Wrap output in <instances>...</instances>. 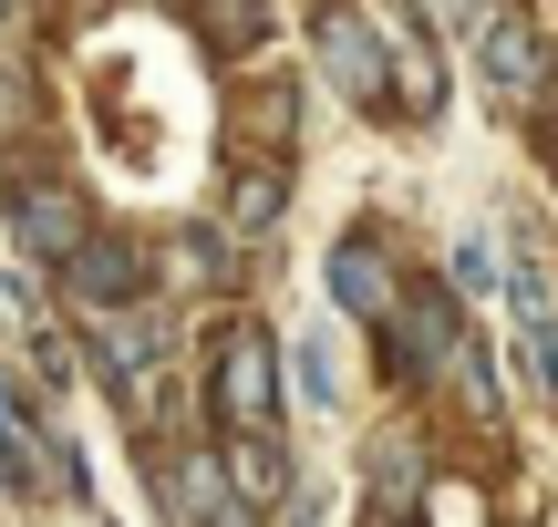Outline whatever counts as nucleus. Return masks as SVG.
<instances>
[{"mask_svg": "<svg viewBox=\"0 0 558 527\" xmlns=\"http://www.w3.org/2000/svg\"><path fill=\"white\" fill-rule=\"evenodd\" d=\"M279 352H269V331L259 321H228L218 331V372H207V393H218V425H239V434H269L279 425Z\"/></svg>", "mask_w": 558, "mask_h": 527, "instance_id": "nucleus-1", "label": "nucleus"}, {"mask_svg": "<svg viewBox=\"0 0 558 527\" xmlns=\"http://www.w3.org/2000/svg\"><path fill=\"white\" fill-rule=\"evenodd\" d=\"M311 32H320V73H331L352 103H373V114H383V103H403V94H393V52H383V32H373L362 0H331Z\"/></svg>", "mask_w": 558, "mask_h": 527, "instance_id": "nucleus-2", "label": "nucleus"}, {"mask_svg": "<svg viewBox=\"0 0 558 527\" xmlns=\"http://www.w3.org/2000/svg\"><path fill=\"white\" fill-rule=\"evenodd\" d=\"M362 11H373L383 52H393L403 114H445V62H435V41H424V11H414V0H362Z\"/></svg>", "mask_w": 558, "mask_h": 527, "instance_id": "nucleus-3", "label": "nucleus"}, {"mask_svg": "<svg viewBox=\"0 0 558 527\" xmlns=\"http://www.w3.org/2000/svg\"><path fill=\"white\" fill-rule=\"evenodd\" d=\"M11 228H21V248H32L41 269H73L83 248H94V228H83V207L62 197V186H21V207H11Z\"/></svg>", "mask_w": 558, "mask_h": 527, "instance_id": "nucleus-4", "label": "nucleus"}, {"mask_svg": "<svg viewBox=\"0 0 558 527\" xmlns=\"http://www.w3.org/2000/svg\"><path fill=\"white\" fill-rule=\"evenodd\" d=\"M331 301L352 310V321H393V301H403V290H393V259H383V238H373V228H352V238L331 248Z\"/></svg>", "mask_w": 558, "mask_h": 527, "instance_id": "nucleus-5", "label": "nucleus"}, {"mask_svg": "<svg viewBox=\"0 0 558 527\" xmlns=\"http://www.w3.org/2000/svg\"><path fill=\"white\" fill-rule=\"evenodd\" d=\"M476 52H486V83H497L507 103H527L548 83V52H538V32H527V11H486L476 21Z\"/></svg>", "mask_w": 558, "mask_h": 527, "instance_id": "nucleus-6", "label": "nucleus"}, {"mask_svg": "<svg viewBox=\"0 0 558 527\" xmlns=\"http://www.w3.org/2000/svg\"><path fill=\"white\" fill-rule=\"evenodd\" d=\"M166 487H177V517L186 527H248V497L228 487V455H177Z\"/></svg>", "mask_w": 558, "mask_h": 527, "instance_id": "nucleus-7", "label": "nucleus"}, {"mask_svg": "<svg viewBox=\"0 0 558 527\" xmlns=\"http://www.w3.org/2000/svg\"><path fill=\"white\" fill-rule=\"evenodd\" d=\"M393 363H414V372H456V363H465V342H456V301H445V290H424V301L393 321Z\"/></svg>", "mask_w": 558, "mask_h": 527, "instance_id": "nucleus-8", "label": "nucleus"}, {"mask_svg": "<svg viewBox=\"0 0 558 527\" xmlns=\"http://www.w3.org/2000/svg\"><path fill=\"white\" fill-rule=\"evenodd\" d=\"M62 280H73V301H83V310H135V290H145V259H135L124 238H94L73 269H62Z\"/></svg>", "mask_w": 558, "mask_h": 527, "instance_id": "nucleus-9", "label": "nucleus"}, {"mask_svg": "<svg viewBox=\"0 0 558 527\" xmlns=\"http://www.w3.org/2000/svg\"><path fill=\"white\" fill-rule=\"evenodd\" d=\"M0 466H11V487H73V466L52 455V434H41L11 393H0Z\"/></svg>", "mask_w": 558, "mask_h": 527, "instance_id": "nucleus-10", "label": "nucleus"}, {"mask_svg": "<svg viewBox=\"0 0 558 527\" xmlns=\"http://www.w3.org/2000/svg\"><path fill=\"white\" fill-rule=\"evenodd\" d=\"M373 497H383V507H414V497H424V445H414V434H383V445H373Z\"/></svg>", "mask_w": 558, "mask_h": 527, "instance_id": "nucleus-11", "label": "nucleus"}, {"mask_svg": "<svg viewBox=\"0 0 558 527\" xmlns=\"http://www.w3.org/2000/svg\"><path fill=\"white\" fill-rule=\"evenodd\" d=\"M228 466H239V497H248V507L290 497V466H279V445H269V434H239V455H228Z\"/></svg>", "mask_w": 558, "mask_h": 527, "instance_id": "nucleus-12", "label": "nucleus"}, {"mask_svg": "<svg viewBox=\"0 0 558 527\" xmlns=\"http://www.w3.org/2000/svg\"><path fill=\"white\" fill-rule=\"evenodd\" d=\"M279 197H290V176H279V166H248V176L228 186V218L239 228H279Z\"/></svg>", "mask_w": 558, "mask_h": 527, "instance_id": "nucleus-13", "label": "nucleus"}, {"mask_svg": "<svg viewBox=\"0 0 558 527\" xmlns=\"http://www.w3.org/2000/svg\"><path fill=\"white\" fill-rule=\"evenodd\" d=\"M300 383H311V404H331V393H341V372H331V331H311V342H300Z\"/></svg>", "mask_w": 558, "mask_h": 527, "instance_id": "nucleus-14", "label": "nucleus"}, {"mask_svg": "<svg viewBox=\"0 0 558 527\" xmlns=\"http://www.w3.org/2000/svg\"><path fill=\"white\" fill-rule=\"evenodd\" d=\"M497 280V259H486V238H456V290H486Z\"/></svg>", "mask_w": 558, "mask_h": 527, "instance_id": "nucleus-15", "label": "nucleus"}, {"mask_svg": "<svg viewBox=\"0 0 558 527\" xmlns=\"http://www.w3.org/2000/svg\"><path fill=\"white\" fill-rule=\"evenodd\" d=\"M548 166H558V135H548Z\"/></svg>", "mask_w": 558, "mask_h": 527, "instance_id": "nucleus-16", "label": "nucleus"}, {"mask_svg": "<svg viewBox=\"0 0 558 527\" xmlns=\"http://www.w3.org/2000/svg\"><path fill=\"white\" fill-rule=\"evenodd\" d=\"M177 11H197V0H177Z\"/></svg>", "mask_w": 558, "mask_h": 527, "instance_id": "nucleus-17", "label": "nucleus"}, {"mask_svg": "<svg viewBox=\"0 0 558 527\" xmlns=\"http://www.w3.org/2000/svg\"><path fill=\"white\" fill-rule=\"evenodd\" d=\"M0 11H11V0H0Z\"/></svg>", "mask_w": 558, "mask_h": 527, "instance_id": "nucleus-18", "label": "nucleus"}]
</instances>
